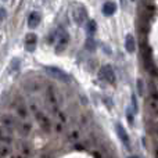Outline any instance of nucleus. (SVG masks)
Here are the masks:
<instances>
[{"label":"nucleus","mask_w":158,"mask_h":158,"mask_svg":"<svg viewBox=\"0 0 158 158\" xmlns=\"http://www.w3.org/2000/svg\"><path fill=\"white\" fill-rule=\"evenodd\" d=\"M50 43H56V50L57 53H60L61 50L65 49V46L69 42V35L64 28H60L56 32H53V35L50 36Z\"/></svg>","instance_id":"obj_1"},{"label":"nucleus","mask_w":158,"mask_h":158,"mask_svg":"<svg viewBox=\"0 0 158 158\" xmlns=\"http://www.w3.org/2000/svg\"><path fill=\"white\" fill-rule=\"evenodd\" d=\"M44 69H46V72L50 75V77L58 79V81L64 82V83H71V82H72V78L69 77L68 74H65L64 71H61V69L56 68V67H46Z\"/></svg>","instance_id":"obj_2"},{"label":"nucleus","mask_w":158,"mask_h":158,"mask_svg":"<svg viewBox=\"0 0 158 158\" xmlns=\"http://www.w3.org/2000/svg\"><path fill=\"white\" fill-rule=\"evenodd\" d=\"M72 18L78 25H83L85 21L87 19V11L83 6L77 4L72 7Z\"/></svg>","instance_id":"obj_3"},{"label":"nucleus","mask_w":158,"mask_h":158,"mask_svg":"<svg viewBox=\"0 0 158 158\" xmlns=\"http://www.w3.org/2000/svg\"><path fill=\"white\" fill-rule=\"evenodd\" d=\"M33 115H35L38 123L40 125V128L43 129L44 132H50V131H52V121H50V118L47 117V115L44 114L40 108H39L38 111L33 112Z\"/></svg>","instance_id":"obj_4"},{"label":"nucleus","mask_w":158,"mask_h":158,"mask_svg":"<svg viewBox=\"0 0 158 158\" xmlns=\"http://www.w3.org/2000/svg\"><path fill=\"white\" fill-rule=\"evenodd\" d=\"M13 110L15 111L17 117L21 118V119H28L29 118V110L21 98H17L15 103H13Z\"/></svg>","instance_id":"obj_5"},{"label":"nucleus","mask_w":158,"mask_h":158,"mask_svg":"<svg viewBox=\"0 0 158 158\" xmlns=\"http://www.w3.org/2000/svg\"><path fill=\"white\" fill-rule=\"evenodd\" d=\"M98 77L103 79L104 82H107V83H111V85L115 83V72H114V69H112L111 65L101 67L100 72H98Z\"/></svg>","instance_id":"obj_6"},{"label":"nucleus","mask_w":158,"mask_h":158,"mask_svg":"<svg viewBox=\"0 0 158 158\" xmlns=\"http://www.w3.org/2000/svg\"><path fill=\"white\" fill-rule=\"evenodd\" d=\"M0 142H4L7 144H13L14 142V129L8 128L6 125L0 126Z\"/></svg>","instance_id":"obj_7"},{"label":"nucleus","mask_w":158,"mask_h":158,"mask_svg":"<svg viewBox=\"0 0 158 158\" xmlns=\"http://www.w3.org/2000/svg\"><path fill=\"white\" fill-rule=\"evenodd\" d=\"M19 119H21V118H18L17 115H11V114L0 115V122H2V125H6V126H8V128H11V129L17 128Z\"/></svg>","instance_id":"obj_8"},{"label":"nucleus","mask_w":158,"mask_h":158,"mask_svg":"<svg viewBox=\"0 0 158 158\" xmlns=\"http://www.w3.org/2000/svg\"><path fill=\"white\" fill-rule=\"evenodd\" d=\"M15 131L18 132L22 137H27V136H29L31 131H32V125H31V122H28V119H19Z\"/></svg>","instance_id":"obj_9"},{"label":"nucleus","mask_w":158,"mask_h":158,"mask_svg":"<svg viewBox=\"0 0 158 158\" xmlns=\"http://www.w3.org/2000/svg\"><path fill=\"white\" fill-rule=\"evenodd\" d=\"M115 129H117V135H118V137H119V140L122 142V144L125 146L126 148H131V139H129L126 131L123 129V126L119 125V123H117V125H115Z\"/></svg>","instance_id":"obj_10"},{"label":"nucleus","mask_w":158,"mask_h":158,"mask_svg":"<svg viewBox=\"0 0 158 158\" xmlns=\"http://www.w3.org/2000/svg\"><path fill=\"white\" fill-rule=\"evenodd\" d=\"M142 58H143V63H144V67L147 71H153L154 69V64H153V58H151V50L148 47H144L142 52Z\"/></svg>","instance_id":"obj_11"},{"label":"nucleus","mask_w":158,"mask_h":158,"mask_svg":"<svg viewBox=\"0 0 158 158\" xmlns=\"http://www.w3.org/2000/svg\"><path fill=\"white\" fill-rule=\"evenodd\" d=\"M36 40H38V38L35 33H28L25 38V49L28 52H33L36 49Z\"/></svg>","instance_id":"obj_12"},{"label":"nucleus","mask_w":158,"mask_h":158,"mask_svg":"<svg viewBox=\"0 0 158 158\" xmlns=\"http://www.w3.org/2000/svg\"><path fill=\"white\" fill-rule=\"evenodd\" d=\"M148 108H150L153 117L158 121V97H157V94H153L148 98Z\"/></svg>","instance_id":"obj_13"},{"label":"nucleus","mask_w":158,"mask_h":158,"mask_svg":"<svg viewBox=\"0 0 158 158\" xmlns=\"http://www.w3.org/2000/svg\"><path fill=\"white\" fill-rule=\"evenodd\" d=\"M17 153H19L21 156H24L25 158H27L28 156L31 154V148H29V144H28L25 140H19L18 143H17Z\"/></svg>","instance_id":"obj_14"},{"label":"nucleus","mask_w":158,"mask_h":158,"mask_svg":"<svg viewBox=\"0 0 158 158\" xmlns=\"http://www.w3.org/2000/svg\"><path fill=\"white\" fill-rule=\"evenodd\" d=\"M40 22V14L36 13V11H32L28 17V27L29 28H36Z\"/></svg>","instance_id":"obj_15"},{"label":"nucleus","mask_w":158,"mask_h":158,"mask_svg":"<svg viewBox=\"0 0 158 158\" xmlns=\"http://www.w3.org/2000/svg\"><path fill=\"white\" fill-rule=\"evenodd\" d=\"M125 49L126 52L129 53H135V50H136V42H135V38L133 35H128L125 39Z\"/></svg>","instance_id":"obj_16"},{"label":"nucleus","mask_w":158,"mask_h":158,"mask_svg":"<svg viewBox=\"0 0 158 158\" xmlns=\"http://www.w3.org/2000/svg\"><path fill=\"white\" fill-rule=\"evenodd\" d=\"M115 10H117V4H115V3H112V2L104 3V6H103V14L104 15H107V17L112 15V14L115 13Z\"/></svg>","instance_id":"obj_17"},{"label":"nucleus","mask_w":158,"mask_h":158,"mask_svg":"<svg viewBox=\"0 0 158 158\" xmlns=\"http://www.w3.org/2000/svg\"><path fill=\"white\" fill-rule=\"evenodd\" d=\"M25 87H27V90L29 93H36V92H39L40 90V83L39 82H36V81H29V82H27L25 83Z\"/></svg>","instance_id":"obj_18"},{"label":"nucleus","mask_w":158,"mask_h":158,"mask_svg":"<svg viewBox=\"0 0 158 158\" xmlns=\"http://www.w3.org/2000/svg\"><path fill=\"white\" fill-rule=\"evenodd\" d=\"M10 154H11L10 144H7V143H4V142H0V157L4 158L7 156H10Z\"/></svg>","instance_id":"obj_19"},{"label":"nucleus","mask_w":158,"mask_h":158,"mask_svg":"<svg viewBox=\"0 0 158 158\" xmlns=\"http://www.w3.org/2000/svg\"><path fill=\"white\" fill-rule=\"evenodd\" d=\"M87 28V33L89 35H93V33L96 32V29H97V24H96V21H89L86 25Z\"/></svg>","instance_id":"obj_20"},{"label":"nucleus","mask_w":158,"mask_h":158,"mask_svg":"<svg viewBox=\"0 0 158 158\" xmlns=\"http://www.w3.org/2000/svg\"><path fill=\"white\" fill-rule=\"evenodd\" d=\"M85 47H86L89 52H93V50H96V42L93 40L92 38H89L86 40V43H85Z\"/></svg>","instance_id":"obj_21"},{"label":"nucleus","mask_w":158,"mask_h":158,"mask_svg":"<svg viewBox=\"0 0 158 158\" xmlns=\"http://www.w3.org/2000/svg\"><path fill=\"white\" fill-rule=\"evenodd\" d=\"M133 114H135L133 108H131V107H128V110H126V118H128V122L131 123V125H133V122H135Z\"/></svg>","instance_id":"obj_22"},{"label":"nucleus","mask_w":158,"mask_h":158,"mask_svg":"<svg viewBox=\"0 0 158 158\" xmlns=\"http://www.w3.org/2000/svg\"><path fill=\"white\" fill-rule=\"evenodd\" d=\"M18 68H19V60H18V58H14V60L11 61V68H10V72L18 71Z\"/></svg>","instance_id":"obj_23"},{"label":"nucleus","mask_w":158,"mask_h":158,"mask_svg":"<svg viewBox=\"0 0 158 158\" xmlns=\"http://www.w3.org/2000/svg\"><path fill=\"white\" fill-rule=\"evenodd\" d=\"M137 92L140 96L144 94V86H143V81L142 79H137Z\"/></svg>","instance_id":"obj_24"},{"label":"nucleus","mask_w":158,"mask_h":158,"mask_svg":"<svg viewBox=\"0 0 158 158\" xmlns=\"http://www.w3.org/2000/svg\"><path fill=\"white\" fill-rule=\"evenodd\" d=\"M132 107H133V111L137 112V101H136V96H132Z\"/></svg>","instance_id":"obj_25"},{"label":"nucleus","mask_w":158,"mask_h":158,"mask_svg":"<svg viewBox=\"0 0 158 158\" xmlns=\"http://www.w3.org/2000/svg\"><path fill=\"white\" fill-rule=\"evenodd\" d=\"M6 15H7V13H6V10L3 7H0V22L3 21V19L6 18Z\"/></svg>","instance_id":"obj_26"},{"label":"nucleus","mask_w":158,"mask_h":158,"mask_svg":"<svg viewBox=\"0 0 158 158\" xmlns=\"http://www.w3.org/2000/svg\"><path fill=\"white\" fill-rule=\"evenodd\" d=\"M13 158H25V157H24V156H21L19 153H15V154L13 156Z\"/></svg>","instance_id":"obj_27"},{"label":"nucleus","mask_w":158,"mask_h":158,"mask_svg":"<svg viewBox=\"0 0 158 158\" xmlns=\"http://www.w3.org/2000/svg\"><path fill=\"white\" fill-rule=\"evenodd\" d=\"M131 158H137V157H131Z\"/></svg>","instance_id":"obj_28"},{"label":"nucleus","mask_w":158,"mask_h":158,"mask_svg":"<svg viewBox=\"0 0 158 158\" xmlns=\"http://www.w3.org/2000/svg\"><path fill=\"white\" fill-rule=\"evenodd\" d=\"M3 2H7V0H3Z\"/></svg>","instance_id":"obj_29"},{"label":"nucleus","mask_w":158,"mask_h":158,"mask_svg":"<svg viewBox=\"0 0 158 158\" xmlns=\"http://www.w3.org/2000/svg\"><path fill=\"white\" fill-rule=\"evenodd\" d=\"M0 158H2V157H0Z\"/></svg>","instance_id":"obj_30"}]
</instances>
